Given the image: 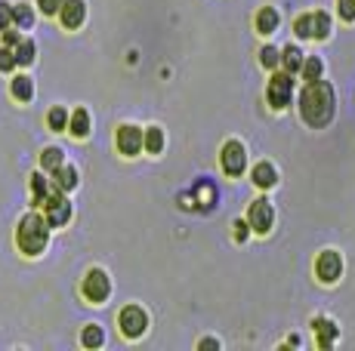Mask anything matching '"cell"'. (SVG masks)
Returning <instances> with one entry per match:
<instances>
[{
	"label": "cell",
	"mask_w": 355,
	"mask_h": 351,
	"mask_svg": "<svg viewBox=\"0 0 355 351\" xmlns=\"http://www.w3.org/2000/svg\"><path fill=\"white\" fill-rule=\"evenodd\" d=\"M337 111V99H334V87L327 81H306L303 92H300V117L306 127L321 130L334 121Z\"/></svg>",
	"instance_id": "cell-1"
},
{
	"label": "cell",
	"mask_w": 355,
	"mask_h": 351,
	"mask_svg": "<svg viewBox=\"0 0 355 351\" xmlns=\"http://www.w3.org/2000/svg\"><path fill=\"white\" fill-rule=\"evenodd\" d=\"M50 228L52 225L47 222V216L41 213H28L19 219V228H16V247L22 250L25 256H41L44 250L50 247Z\"/></svg>",
	"instance_id": "cell-2"
},
{
	"label": "cell",
	"mask_w": 355,
	"mask_h": 351,
	"mask_svg": "<svg viewBox=\"0 0 355 351\" xmlns=\"http://www.w3.org/2000/svg\"><path fill=\"white\" fill-rule=\"evenodd\" d=\"M65 194H68V191H62L56 185L52 194L44 201V216H47V222L52 225V228H65V225L71 222V216H75V207H71V201Z\"/></svg>",
	"instance_id": "cell-3"
},
{
	"label": "cell",
	"mask_w": 355,
	"mask_h": 351,
	"mask_svg": "<svg viewBox=\"0 0 355 351\" xmlns=\"http://www.w3.org/2000/svg\"><path fill=\"white\" fill-rule=\"evenodd\" d=\"M117 327L127 339H142L148 333V311L142 305H124L117 314Z\"/></svg>",
	"instance_id": "cell-4"
},
{
	"label": "cell",
	"mask_w": 355,
	"mask_h": 351,
	"mask_svg": "<svg viewBox=\"0 0 355 351\" xmlns=\"http://www.w3.org/2000/svg\"><path fill=\"white\" fill-rule=\"evenodd\" d=\"M266 99L275 111H285L287 105H291V99H294V74L291 71H275L269 87H266Z\"/></svg>",
	"instance_id": "cell-5"
},
{
	"label": "cell",
	"mask_w": 355,
	"mask_h": 351,
	"mask_svg": "<svg viewBox=\"0 0 355 351\" xmlns=\"http://www.w3.org/2000/svg\"><path fill=\"white\" fill-rule=\"evenodd\" d=\"M81 293H84V299H87V302H93V305H102V302L111 296V277L105 274L102 268H90L87 274H84Z\"/></svg>",
	"instance_id": "cell-6"
},
{
	"label": "cell",
	"mask_w": 355,
	"mask_h": 351,
	"mask_svg": "<svg viewBox=\"0 0 355 351\" xmlns=\"http://www.w3.org/2000/svg\"><path fill=\"white\" fill-rule=\"evenodd\" d=\"M220 163H222V173L238 179L247 170V148H244V142L229 139V142L222 145V151H220Z\"/></svg>",
	"instance_id": "cell-7"
},
{
	"label": "cell",
	"mask_w": 355,
	"mask_h": 351,
	"mask_svg": "<svg viewBox=\"0 0 355 351\" xmlns=\"http://www.w3.org/2000/svg\"><path fill=\"white\" fill-rule=\"evenodd\" d=\"M315 277H318L321 283H337L340 277H343V256L337 253V250H321L318 256H315Z\"/></svg>",
	"instance_id": "cell-8"
},
{
	"label": "cell",
	"mask_w": 355,
	"mask_h": 351,
	"mask_svg": "<svg viewBox=\"0 0 355 351\" xmlns=\"http://www.w3.org/2000/svg\"><path fill=\"white\" fill-rule=\"evenodd\" d=\"M115 145L124 157H136L142 148H146V130L136 127V123H124L115 132Z\"/></svg>",
	"instance_id": "cell-9"
},
{
	"label": "cell",
	"mask_w": 355,
	"mask_h": 351,
	"mask_svg": "<svg viewBox=\"0 0 355 351\" xmlns=\"http://www.w3.org/2000/svg\"><path fill=\"white\" fill-rule=\"evenodd\" d=\"M247 222H251L253 234H269L275 225V207L269 197H256L251 203V210H247Z\"/></svg>",
	"instance_id": "cell-10"
},
{
	"label": "cell",
	"mask_w": 355,
	"mask_h": 351,
	"mask_svg": "<svg viewBox=\"0 0 355 351\" xmlns=\"http://www.w3.org/2000/svg\"><path fill=\"white\" fill-rule=\"evenodd\" d=\"M84 19H87V0H65L62 10H59V22H62V28H68V31L81 28Z\"/></svg>",
	"instance_id": "cell-11"
},
{
	"label": "cell",
	"mask_w": 355,
	"mask_h": 351,
	"mask_svg": "<svg viewBox=\"0 0 355 351\" xmlns=\"http://www.w3.org/2000/svg\"><path fill=\"white\" fill-rule=\"evenodd\" d=\"M312 330H315V342H318V348H334V342L340 339V327L331 321V317H315L312 321Z\"/></svg>",
	"instance_id": "cell-12"
},
{
	"label": "cell",
	"mask_w": 355,
	"mask_h": 351,
	"mask_svg": "<svg viewBox=\"0 0 355 351\" xmlns=\"http://www.w3.org/2000/svg\"><path fill=\"white\" fill-rule=\"evenodd\" d=\"M278 22H281V16L275 6H260L253 16V28H256V34H262V37L275 34V31H278Z\"/></svg>",
	"instance_id": "cell-13"
},
{
	"label": "cell",
	"mask_w": 355,
	"mask_h": 351,
	"mask_svg": "<svg viewBox=\"0 0 355 351\" xmlns=\"http://www.w3.org/2000/svg\"><path fill=\"white\" fill-rule=\"evenodd\" d=\"M251 179H253L256 188L269 191V188H275V185H278V170H275V163L260 161V163H256V167L251 170Z\"/></svg>",
	"instance_id": "cell-14"
},
{
	"label": "cell",
	"mask_w": 355,
	"mask_h": 351,
	"mask_svg": "<svg viewBox=\"0 0 355 351\" xmlns=\"http://www.w3.org/2000/svg\"><path fill=\"white\" fill-rule=\"evenodd\" d=\"M303 62H306V52L300 46H285L281 50V68L291 71V74H300L303 71Z\"/></svg>",
	"instance_id": "cell-15"
},
{
	"label": "cell",
	"mask_w": 355,
	"mask_h": 351,
	"mask_svg": "<svg viewBox=\"0 0 355 351\" xmlns=\"http://www.w3.org/2000/svg\"><path fill=\"white\" fill-rule=\"evenodd\" d=\"M10 92L19 102H31V99H35V81H31L28 74H16L10 83Z\"/></svg>",
	"instance_id": "cell-16"
},
{
	"label": "cell",
	"mask_w": 355,
	"mask_h": 351,
	"mask_svg": "<svg viewBox=\"0 0 355 351\" xmlns=\"http://www.w3.org/2000/svg\"><path fill=\"white\" fill-rule=\"evenodd\" d=\"M68 130H71V136H75V139H87L90 136V111L87 108H75V111H71Z\"/></svg>",
	"instance_id": "cell-17"
},
{
	"label": "cell",
	"mask_w": 355,
	"mask_h": 351,
	"mask_svg": "<svg viewBox=\"0 0 355 351\" xmlns=\"http://www.w3.org/2000/svg\"><path fill=\"white\" fill-rule=\"evenodd\" d=\"M334 31V22L325 10H315L312 12V41H327Z\"/></svg>",
	"instance_id": "cell-18"
},
{
	"label": "cell",
	"mask_w": 355,
	"mask_h": 351,
	"mask_svg": "<svg viewBox=\"0 0 355 351\" xmlns=\"http://www.w3.org/2000/svg\"><path fill=\"white\" fill-rule=\"evenodd\" d=\"M52 188H56V185H50V179H44V170L31 176V197H35V207H44V201L52 194Z\"/></svg>",
	"instance_id": "cell-19"
},
{
	"label": "cell",
	"mask_w": 355,
	"mask_h": 351,
	"mask_svg": "<svg viewBox=\"0 0 355 351\" xmlns=\"http://www.w3.org/2000/svg\"><path fill=\"white\" fill-rule=\"evenodd\" d=\"M62 163H65L62 148L50 145V148H44V151H41V170H44V173H56V170L62 167Z\"/></svg>",
	"instance_id": "cell-20"
},
{
	"label": "cell",
	"mask_w": 355,
	"mask_h": 351,
	"mask_svg": "<svg viewBox=\"0 0 355 351\" xmlns=\"http://www.w3.org/2000/svg\"><path fill=\"white\" fill-rule=\"evenodd\" d=\"M52 176H56V185H59L62 191H75L77 182H81V179H77V170L71 167V163H62V167H59Z\"/></svg>",
	"instance_id": "cell-21"
},
{
	"label": "cell",
	"mask_w": 355,
	"mask_h": 351,
	"mask_svg": "<svg viewBox=\"0 0 355 351\" xmlns=\"http://www.w3.org/2000/svg\"><path fill=\"white\" fill-rule=\"evenodd\" d=\"M35 59H37V46L35 41H28V37H22L16 46V62L22 65V68H28V65H35Z\"/></svg>",
	"instance_id": "cell-22"
},
{
	"label": "cell",
	"mask_w": 355,
	"mask_h": 351,
	"mask_svg": "<svg viewBox=\"0 0 355 351\" xmlns=\"http://www.w3.org/2000/svg\"><path fill=\"white\" fill-rule=\"evenodd\" d=\"M81 345H84V348H102V345H105V333H102L99 323H90V327H84Z\"/></svg>",
	"instance_id": "cell-23"
},
{
	"label": "cell",
	"mask_w": 355,
	"mask_h": 351,
	"mask_svg": "<svg viewBox=\"0 0 355 351\" xmlns=\"http://www.w3.org/2000/svg\"><path fill=\"white\" fill-rule=\"evenodd\" d=\"M164 145H167V136H164L161 127H148L146 130V151L148 154H161Z\"/></svg>",
	"instance_id": "cell-24"
},
{
	"label": "cell",
	"mask_w": 355,
	"mask_h": 351,
	"mask_svg": "<svg viewBox=\"0 0 355 351\" xmlns=\"http://www.w3.org/2000/svg\"><path fill=\"white\" fill-rule=\"evenodd\" d=\"M12 25H16V28H22V31H28L31 25H35V12H31L28 3L12 6Z\"/></svg>",
	"instance_id": "cell-25"
},
{
	"label": "cell",
	"mask_w": 355,
	"mask_h": 351,
	"mask_svg": "<svg viewBox=\"0 0 355 351\" xmlns=\"http://www.w3.org/2000/svg\"><path fill=\"white\" fill-rule=\"evenodd\" d=\"M68 121H71L68 108H62V105H56V108H50V114H47V123H50V130H56V132L68 130Z\"/></svg>",
	"instance_id": "cell-26"
},
{
	"label": "cell",
	"mask_w": 355,
	"mask_h": 351,
	"mask_svg": "<svg viewBox=\"0 0 355 351\" xmlns=\"http://www.w3.org/2000/svg\"><path fill=\"white\" fill-rule=\"evenodd\" d=\"M303 81H318L321 74H325V62H321L318 56H306V62H303Z\"/></svg>",
	"instance_id": "cell-27"
},
{
	"label": "cell",
	"mask_w": 355,
	"mask_h": 351,
	"mask_svg": "<svg viewBox=\"0 0 355 351\" xmlns=\"http://www.w3.org/2000/svg\"><path fill=\"white\" fill-rule=\"evenodd\" d=\"M294 31H297L300 41H312V12H303V16L294 19Z\"/></svg>",
	"instance_id": "cell-28"
},
{
	"label": "cell",
	"mask_w": 355,
	"mask_h": 351,
	"mask_svg": "<svg viewBox=\"0 0 355 351\" xmlns=\"http://www.w3.org/2000/svg\"><path fill=\"white\" fill-rule=\"evenodd\" d=\"M260 65L269 71H275L281 65V50H275V46H262L260 50Z\"/></svg>",
	"instance_id": "cell-29"
},
{
	"label": "cell",
	"mask_w": 355,
	"mask_h": 351,
	"mask_svg": "<svg viewBox=\"0 0 355 351\" xmlns=\"http://www.w3.org/2000/svg\"><path fill=\"white\" fill-rule=\"evenodd\" d=\"M16 50H12V46H3L0 43V71H12L16 68Z\"/></svg>",
	"instance_id": "cell-30"
},
{
	"label": "cell",
	"mask_w": 355,
	"mask_h": 351,
	"mask_svg": "<svg viewBox=\"0 0 355 351\" xmlns=\"http://www.w3.org/2000/svg\"><path fill=\"white\" fill-rule=\"evenodd\" d=\"M232 228H235V231H232V237H235L238 243H244L247 237H251V231H253V228H251V222H247V219H235V222H232Z\"/></svg>",
	"instance_id": "cell-31"
},
{
	"label": "cell",
	"mask_w": 355,
	"mask_h": 351,
	"mask_svg": "<svg viewBox=\"0 0 355 351\" xmlns=\"http://www.w3.org/2000/svg\"><path fill=\"white\" fill-rule=\"evenodd\" d=\"M337 12L343 22H355V0H337Z\"/></svg>",
	"instance_id": "cell-32"
},
{
	"label": "cell",
	"mask_w": 355,
	"mask_h": 351,
	"mask_svg": "<svg viewBox=\"0 0 355 351\" xmlns=\"http://www.w3.org/2000/svg\"><path fill=\"white\" fill-rule=\"evenodd\" d=\"M62 3H65V0H37V10H41L44 16H59Z\"/></svg>",
	"instance_id": "cell-33"
},
{
	"label": "cell",
	"mask_w": 355,
	"mask_h": 351,
	"mask_svg": "<svg viewBox=\"0 0 355 351\" xmlns=\"http://www.w3.org/2000/svg\"><path fill=\"white\" fill-rule=\"evenodd\" d=\"M12 25V6L6 0H0V31H6Z\"/></svg>",
	"instance_id": "cell-34"
},
{
	"label": "cell",
	"mask_w": 355,
	"mask_h": 351,
	"mask_svg": "<svg viewBox=\"0 0 355 351\" xmlns=\"http://www.w3.org/2000/svg\"><path fill=\"white\" fill-rule=\"evenodd\" d=\"M19 41H22V37H19V31L6 28V31H3V41H0V43H3V46H12V50H16Z\"/></svg>",
	"instance_id": "cell-35"
},
{
	"label": "cell",
	"mask_w": 355,
	"mask_h": 351,
	"mask_svg": "<svg viewBox=\"0 0 355 351\" xmlns=\"http://www.w3.org/2000/svg\"><path fill=\"white\" fill-rule=\"evenodd\" d=\"M198 348H220V339H201Z\"/></svg>",
	"instance_id": "cell-36"
}]
</instances>
